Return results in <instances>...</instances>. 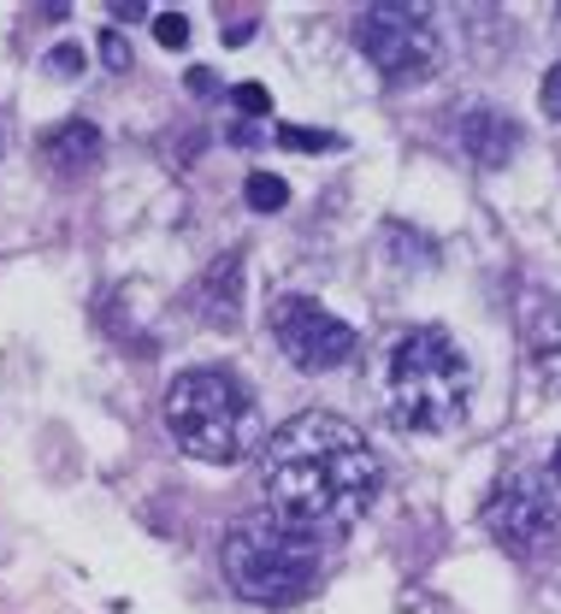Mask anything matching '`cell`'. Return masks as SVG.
<instances>
[{"mask_svg": "<svg viewBox=\"0 0 561 614\" xmlns=\"http://www.w3.org/2000/svg\"><path fill=\"white\" fill-rule=\"evenodd\" d=\"M284 148H296V154H331V148H343V136H331V130H308V125H278L272 130Z\"/></svg>", "mask_w": 561, "mask_h": 614, "instance_id": "13", "label": "cell"}, {"mask_svg": "<svg viewBox=\"0 0 561 614\" xmlns=\"http://www.w3.org/2000/svg\"><path fill=\"white\" fill-rule=\"evenodd\" d=\"M532 367H538V384L561 396V307L538 314V326H532Z\"/></svg>", "mask_w": 561, "mask_h": 614, "instance_id": "11", "label": "cell"}, {"mask_svg": "<svg viewBox=\"0 0 561 614\" xmlns=\"http://www.w3.org/2000/svg\"><path fill=\"white\" fill-rule=\"evenodd\" d=\"M272 337H278V349L290 354L301 372H331V367L354 361V349H361L349 319H337L331 307L314 301V296L272 301Z\"/></svg>", "mask_w": 561, "mask_h": 614, "instance_id": "7", "label": "cell"}, {"mask_svg": "<svg viewBox=\"0 0 561 614\" xmlns=\"http://www.w3.org/2000/svg\"><path fill=\"white\" fill-rule=\"evenodd\" d=\"M190 89H195V95H213V89H219V83H213V72H208V65H195V72H190Z\"/></svg>", "mask_w": 561, "mask_h": 614, "instance_id": "20", "label": "cell"}, {"mask_svg": "<svg viewBox=\"0 0 561 614\" xmlns=\"http://www.w3.org/2000/svg\"><path fill=\"white\" fill-rule=\"evenodd\" d=\"M550 473H555V479H561V443H555V449H550Z\"/></svg>", "mask_w": 561, "mask_h": 614, "instance_id": "21", "label": "cell"}, {"mask_svg": "<svg viewBox=\"0 0 561 614\" xmlns=\"http://www.w3.org/2000/svg\"><path fill=\"white\" fill-rule=\"evenodd\" d=\"M485 526H490V538L515 555L543 550V543L561 532V479L555 473H538V467L508 473L485 502Z\"/></svg>", "mask_w": 561, "mask_h": 614, "instance_id": "6", "label": "cell"}, {"mask_svg": "<svg viewBox=\"0 0 561 614\" xmlns=\"http://www.w3.org/2000/svg\"><path fill=\"white\" fill-rule=\"evenodd\" d=\"M47 72H60V77H77V72H83V47H77V42H60L54 54H47Z\"/></svg>", "mask_w": 561, "mask_h": 614, "instance_id": "18", "label": "cell"}, {"mask_svg": "<svg viewBox=\"0 0 561 614\" xmlns=\"http://www.w3.org/2000/svg\"><path fill=\"white\" fill-rule=\"evenodd\" d=\"M219 36H225L231 47H243V42L254 36V19H236V24H225V30H219Z\"/></svg>", "mask_w": 561, "mask_h": 614, "instance_id": "19", "label": "cell"}, {"mask_svg": "<svg viewBox=\"0 0 561 614\" xmlns=\"http://www.w3.org/2000/svg\"><path fill=\"white\" fill-rule=\"evenodd\" d=\"M201 314H208V326H236L243 319V254H225V261L208 266V278H201Z\"/></svg>", "mask_w": 561, "mask_h": 614, "instance_id": "9", "label": "cell"}, {"mask_svg": "<svg viewBox=\"0 0 561 614\" xmlns=\"http://www.w3.org/2000/svg\"><path fill=\"white\" fill-rule=\"evenodd\" d=\"M166 432L178 437L183 455L208 460V467H236V460L266 449L254 390L213 367H195L172 379V390H166Z\"/></svg>", "mask_w": 561, "mask_h": 614, "instance_id": "4", "label": "cell"}, {"mask_svg": "<svg viewBox=\"0 0 561 614\" xmlns=\"http://www.w3.org/2000/svg\"><path fill=\"white\" fill-rule=\"evenodd\" d=\"M379 396H384L390 425H402V432H420V437L455 432L473 402V361L449 331L420 326L390 343Z\"/></svg>", "mask_w": 561, "mask_h": 614, "instance_id": "2", "label": "cell"}, {"mask_svg": "<svg viewBox=\"0 0 561 614\" xmlns=\"http://www.w3.org/2000/svg\"><path fill=\"white\" fill-rule=\"evenodd\" d=\"M455 136H462V154L479 172H497V166H508L515 160V148H520V125L508 113H497V107H462L455 113Z\"/></svg>", "mask_w": 561, "mask_h": 614, "instance_id": "8", "label": "cell"}, {"mask_svg": "<svg viewBox=\"0 0 561 614\" xmlns=\"http://www.w3.org/2000/svg\"><path fill=\"white\" fill-rule=\"evenodd\" d=\"M354 47H361L367 65L384 83H426L437 65H444V42H437V30H432V12L426 7H396V0L361 12Z\"/></svg>", "mask_w": 561, "mask_h": 614, "instance_id": "5", "label": "cell"}, {"mask_svg": "<svg viewBox=\"0 0 561 614\" xmlns=\"http://www.w3.org/2000/svg\"><path fill=\"white\" fill-rule=\"evenodd\" d=\"M243 201L254 213H278L284 201H290V183H284L278 172H254L248 183H243Z\"/></svg>", "mask_w": 561, "mask_h": 614, "instance_id": "12", "label": "cell"}, {"mask_svg": "<svg viewBox=\"0 0 561 614\" xmlns=\"http://www.w3.org/2000/svg\"><path fill=\"white\" fill-rule=\"evenodd\" d=\"M155 36H160V47H183V42H190V19H183V12H160Z\"/></svg>", "mask_w": 561, "mask_h": 614, "instance_id": "16", "label": "cell"}, {"mask_svg": "<svg viewBox=\"0 0 561 614\" xmlns=\"http://www.w3.org/2000/svg\"><path fill=\"white\" fill-rule=\"evenodd\" d=\"M538 107L550 113V118H561V60L543 72V83H538Z\"/></svg>", "mask_w": 561, "mask_h": 614, "instance_id": "17", "label": "cell"}, {"mask_svg": "<svg viewBox=\"0 0 561 614\" xmlns=\"http://www.w3.org/2000/svg\"><path fill=\"white\" fill-rule=\"evenodd\" d=\"M261 479L284 520L331 538V532H349L379 502L384 467L372 455L367 432H354L349 420L301 414L272 432V443L261 449Z\"/></svg>", "mask_w": 561, "mask_h": 614, "instance_id": "1", "label": "cell"}, {"mask_svg": "<svg viewBox=\"0 0 561 614\" xmlns=\"http://www.w3.org/2000/svg\"><path fill=\"white\" fill-rule=\"evenodd\" d=\"M231 107L243 113V118H266V113H272V95L261 89V83H236V89H231Z\"/></svg>", "mask_w": 561, "mask_h": 614, "instance_id": "14", "label": "cell"}, {"mask_svg": "<svg viewBox=\"0 0 561 614\" xmlns=\"http://www.w3.org/2000/svg\"><path fill=\"white\" fill-rule=\"evenodd\" d=\"M219 561H225V585L243 603L296 608L326 573V538L266 508V515H243L231 526Z\"/></svg>", "mask_w": 561, "mask_h": 614, "instance_id": "3", "label": "cell"}, {"mask_svg": "<svg viewBox=\"0 0 561 614\" xmlns=\"http://www.w3.org/2000/svg\"><path fill=\"white\" fill-rule=\"evenodd\" d=\"M100 60L113 65V72H130L136 65V54H130V42L118 36V30H100Z\"/></svg>", "mask_w": 561, "mask_h": 614, "instance_id": "15", "label": "cell"}, {"mask_svg": "<svg viewBox=\"0 0 561 614\" xmlns=\"http://www.w3.org/2000/svg\"><path fill=\"white\" fill-rule=\"evenodd\" d=\"M100 154V130L89 125V118H65V125L47 136V160L60 166V172H83Z\"/></svg>", "mask_w": 561, "mask_h": 614, "instance_id": "10", "label": "cell"}]
</instances>
